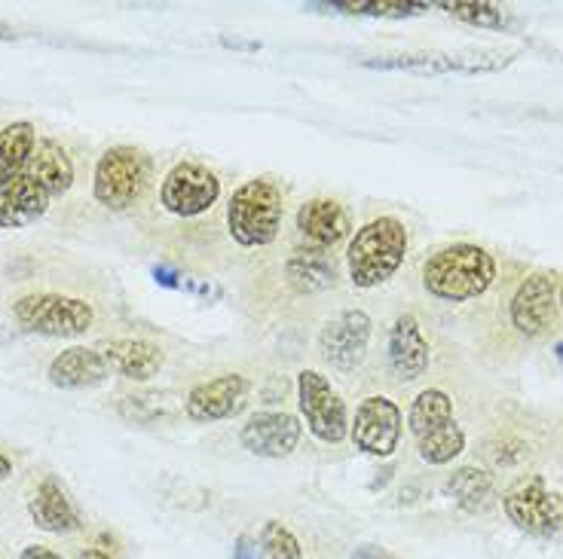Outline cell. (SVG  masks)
<instances>
[{
    "label": "cell",
    "mask_w": 563,
    "mask_h": 559,
    "mask_svg": "<svg viewBox=\"0 0 563 559\" xmlns=\"http://www.w3.org/2000/svg\"><path fill=\"white\" fill-rule=\"evenodd\" d=\"M13 318L19 322V327H25L31 334L70 339V336H80L92 327L96 312L80 297L25 294L13 303Z\"/></svg>",
    "instance_id": "8992f818"
},
{
    "label": "cell",
    "mask_w": 563,
    "mask_h": 559,
    "mask_svg": "<svg viewBox=\"0 0 563 559\" xmlns=\"http://www.w3.org/2000/svg\"><path fill=\"white\" fill-rule=\"evenodd\" d=\"M245 406H249V379L242 373H221V377L197 382L187 392L184 413L190 422L206 425V422L233 420Z\"/></svg>",
    "instance_id": "7c38bea8"
},
{
    "label": "cell",
    "mask_w": 563,
    "mask_h": 559,
    "mask_svg": "<svg viewBox=\"0 0 563 559\" xmlns=\"http://www.w3.org/2000/svg\"><path fill=\"white\" fill-rule=\"evenodd\" d=\"M154 281L156 284H163V288H181V281H178V272L172 269V266H154Z\"/></svg>",
    "instance_id": "f546056e"
},
{
    "label": "cell",
    "mask_w": 563,
    "mask_h": 559,
    "mask_svg": "<svg viewBox=\"0 0 563 559\" xmlns=\"http://www.w3.org/2000/svg\"><path fill=\"white\" fill-rule=\"evenodd\" d=\"M77 559H113V557H108V554H104V550H99V547H86V550H80V554H77Z\"/></svg>",
    "instance_id": "d6a6232c"
},
{
    "label": "cell",
    "mask_w": 563,
    "mask_h": 559,
    "mask_svg": "<svg viewBox=\"0 0 563 559\" xmlns=\"http://www.w3.org/2000/svg\"><path fill=\"white\" fill-rule=\"evenodd\" d=\"M15 41V31L7 25V22H0V43H10Z\"/></svg>",
    "instance_id": "e575fe53"
},
{
    "label": "cell",
    "mask_w": 563,
    "mask_h": 559,
    "mask_svg": "<svg viewBox=\"0 0 563 559\" xmlns=\"http://www.w3.org/2000/svg\"><path fill=\"white\" fill-rule=\"evenodd\" d=\"M365 68L377 70H413V74H484V70L506 68L503 62H487L481 56H448V53H408V56H380L365 58Z\"/></svg>",
    "instance_id": "2e32d148"
},
{
    "label": "cell",
    "mask_w": 563,
    "mask_h": 559,
    "mask_svg": "<svg viewBox=\"0 0 563 559\" xmlns=\"http://www.w3.org/2000/svg\"><path fill=\"white\" fill-rule=\"evenodd\" d=\"M13 474V461L7 459L3 452H0V480H7V477Z\"/></svg>",
    "instance_id": "836d02e7"
},
{
    "label": "cell",
    "mask_w": 563,
    "mask_h": 559,
    "mask_svg": "<svg viewBox=\"0 0 563 559\" xmlns=\"http://www.w3.org/2000/svg\"><path fill=\"white\" fill-rule=\"evenodd\" d=\"M441 10L453 19H460L465 25H475V29H503L506 25V13L496 7V3H484V0H444L438 3Z\"/></svg>",
    "instance_id": "4316f807"
},
{
    "label": "cell",
    "mask_w": 563,
    "mask_h": 559,
    "mask_svg": "<svg viewBox=\"0 0 563 559\" xmlns=\"http://www.w3.org/2000/svg\"><path fill=\"white\" fill-rule=\"evenodd\" d=\"M29 171L34 181L41 183L49 197H65L74 183V163H70L68 150L58 144L56 138H41L31 156Z\"/></svg>",
    "instance_id": "603a6c76"
},
{
    "label": "cell",
    "mask_w": 563,
    "mask_h": 559,
    "mask_svg": "<svg viewBox=\"0 0 563 559\" xmlns=\"http://www.w3.org/2000/svg\"><path fill=\"white\" fill-rule=\"evenodd\" d=\"M37 128L29 120H19L0 128V187L15 181L29 168L34 147H37Z\"/></svg>",
    "instance_id": "cb8c5ba5"
},
{
    "label": "cell",
    "mask_w": 563,
    "mask_h": 559,
    "mask_svg": "<svg viewBox=\"0 0 563 559\" xmlns=\"http://www.w3.org/2000/svg\"><path fill=\"white\" fill-rule=\"evenodd\" d=\"M221 197V181L209 166L184 159L169 168L159 187V205L175 214V217H199L218 202Z\"/></svg>",
    "instance_id": "9c48e42d"
},
{
    "label": "cell",
    "mask_w": 563,
    "mask_h": 559,
    "mask_svg": "<svg viewBox=\"0 0 563 559\" xmlns=\"http://www.w3.org/2000/svg\"><path fill=\"white\" fill-rule=\"evenodd\" d=\"M408 428L420 459L429 465H451L465 449V432L453 420V398L441 389H426L413 398Z\"/></svg>",
    "instance_id": "277c9868"
},
{
    "label": "cell",
    "mask_w": 563,
    "mask_h": 559,
    "mask_svg": "<svg viewBox=\"0 0 563 559\" xmlns=\"http://www.w3.org/2000/svg\"><path fill=\"white\" fill-rule=\"evenodd\" d=\"M49 202L53 197L31 178L29 171H22L15 181L0 187V230H22V226L41 221L49 211Z\"/></svg>",
    "instance_id": "d6986e66"
},
{
    "label": "cell",
    "mask_w": 563,
    "mask_h": 559,
    "mask_svg": "<svg viewBox=\"0 0 563 559\" xmlns=\"http://www.w3.org/2000/svg\"><path fill=\"white\" fill-rule=\"evenodd\" d=\"M561 306H563V284H561Z\"/></svg>",
    "instance_id": "d590c367"
},
{
    "label": "cell",
    "mask_w": 563,
    "mask_h": 559,
    "mask_svg": "<svg viewBox=\"0 0 563 559\" xmlns=\"http://www.w3.org/2000/svg\"><path fill=\"white\" fill-rule=\"evenodd\" d=\"M432 349L429 339L422 336L420 322L413 315H398L389 331V367L401 382H413L429 370Z\"/></svg>",
    "instance_id": "9a60e30c"
},
{
    "label": "cell",
    "mask_w": 563,
    "mask_h": 559,
    "mask_svg": "<svg viewBox=\"0 0 563 559\" xmlns=\"http://www.w3.org/2000/svg\"><path fill=\"white\" fill-rule=\"evenodd\" d=\"M401 432H405V416L393 398L371 394L355 406V420L350 422V440L355 449L377 459H389L398 449Z\"/></svg>",
    "instance_id": "30bf717a"
},
{
    "label": "cell",
    "mask_w": 563,
    "mask_h": 559,
    "mask_svg": "<svg viewBox=\"0 0 563 559\" xmlns=\"http://www.w3.org/2000/svg\"><path fill=\"white\" fill-rule=\"evenodd\" d=\"M303 425L291 413L282 410H261L245 420L240 428L242 449H249L257 459H285L300 444Z\"/></svg>",
    "instance_id": "4fadbf2b"
},
{
    "label": "cell",
    "mask_w": 563,
    "mask_h": 559,
    "mask_svg": "<svg viewBox=\"0 0 563 559\" xmlns=\"http://www.w3.org/2000/svg\"><path fill=\"white\" fill-rule=\"evenodd\" d=\"M257 541L267 559H303V547L297 541V535L288 526H282L279 519H267Z\"/></svg>",
    "instance_id": "83f0119b"
},
{
    "label": "cell",
    "mask_w": 563,
    "mask_h": 559,
    "mask_svg": "<svg viewBox=\"0 0 563 559\" xmlns=\"http://www.w3.org/2000/svg\"><path fill=\"white\" fill-rule=\"evenodd\" d=\"M448 492L453 495V502L460 504L463 511L475 514L481 511L493 492V474L484 471L478 465H463L456 468L451 477H448Z\"/></svg>",
    "instance_id": "d4e9b609"
},
{
    "label": "cell",
    "mask_w": 563,
    "mask_h": 559,
    "mask_svg": "<svg viewBox=\"0 0 563 559\" xmlns=\"http://www.w3.org/2000/svg\"><path fill=\"white\" fill-rule=\"evenodd\" d=\"M297 406L312 437L322 444H343L350 437V410L319 370L297 373Z\"/></svg>",
    "instance_id": "52a82bcc"
},
{
    "label": "cell",
    "mask_w": 563,
    "mask_h": 559,
    "mask_svg": "<svg viewBox=\"0 0 563 559\" xmlns=\"http://www.w3.org/2000/svg\"><path fill=\"white\" fill-rule=\"evenodd\" d=\"M408 254V230L398 217H374L355 230L346 248V266L355 288H380L405 264Z\"/></svg>",
    "instance_id": "7a4b0ae2"
},
{
    "label": "cell",
    "mask_w": 563,
    "mask_h": 559,
    "mask_svg": "<svg viewBox=\"0 0 563 559\" xmlns=\"http://www.w3.org/2000/svg\"><path fill=\"white\" fill-rule=\"evenodd\" d=\"M151 181H154V159L141 147L117 144L101 154L92 175V193L104 209L126 211L144 199Z\"/></svg>",
    "instance_id": "5b68a950"
},
{
    "label": "cell",
    "mask_w": 563,
    "mask_h": 559,
    "mask_svg": "<svg viewBox=\"0 0 563 559\" xmlns=\"http://www.w3.org/2000/svg\"><path fill=\"white\" fill-rule=\"evenodd\" d=\"M508 519L527 535L551 538L563 529V502L561 495L545 487L542 477L518 480L503 499Z\"/></svg>",
    "instance_id": "ba28073f"
},
{
    "label": "cell",
    "mask_w": 563,
    "mask_h": 559,
    "mask_svg": "<svg viewBox=\"0 0 563 559\" xmlns=\"http://www.w3.org/2000/svg\"><path fill=\"white\" fill-rule=\"evenodd\" d=\"M264 550H261V541H254L249 535H240L236 545H233V559H261Z\"/></svg>",
    "instance_id": "f1b7e54d"
},
{
    "label": "cell",
    "mask_w": 563,
    "mask_h": 559,
    "mask_svg": "<svg viewBox=\"0 0 563 559\" xmlns=\"http://www.w3.org/2000/svg\"><path fill=\"white\" fill-rule=\"evenodd\" d=\"M285 281L295 294H322L338 284V264L324 248H297L285 260Z\"/></svg>",
    "instance_id": "44dd1931"
},
{
    "label": "cell",
    "mask_w": 563,
    "mask_h": 559,
    "mask_svg": "<svg viewBox=\"0 0 563 559\" xmlns=\"http://www.w3.org/2000/svg\"><path fill=\"white\" fill-rule=\"evenodd\" d=\"M101 355H104V361H108L113 373H120L123 379H132V382L154 379L163 370V364H166L163 349L156 343H151V339H113Z\"/></svg>",
    "instance_id": "7402d4cb"
},
{
    "label": "cell",
    "mask_w": 563,
    "mask_h": 559,
    "mask_svg": "<svg viewBox=\"0 0 563 559\" xmlns=\"http://www.w3.org/2000/svg\"><path fill=\"white\" fill-rule=\"evenodd\" d=\"M46 377H49V382H53L56 389L77 392V389H96V385H104L108 377H111V367H108L101 351L86 349V346H70V349L58 351L56 358L49 361Z\"/></svg>",
    "instance_id": "ac0fdd59"
},
{
    "label": "cell",
    "mask_w": 563,
    "mask_h": 559,
    "mask_svg": "<svg viewBox=\"0 0 563 559\" xmlns=\"http://www.w3.org/2000/svg\"><path fill=\"white\" fill-rule=\"evenodd\" d=\"M29 514L34 519V526L49 535H68V532H77L84 523H80V514L77 507L70 504L68 492L58 483L56 477H46L37 492L29 499Z\"/></svg>",
    "instance_id": "ffe728a7"
},
{
    "label": "cell",
    "mask_w": 563,
    "mask_h": 559,
    "mask_svg": "<svg viewBox=\"0 0 563 559\" xmlns=\"http://www.w3.org/2000/svg\"><path fill=\"white\" fill-rule=\"evenodd\" d=\"M374 334V322L365 309H346L324 324L319 334V355L331 364L334 370L350 373L365 361L367 343Z\"/></svg>",
    "instance_id": "8fae6325"
},
{
    "label": "cell",
    "mask_w": 563,
    "mask_h": 559,
    "mask_svg": "<svg viewBox=\"0 0 563 559\" xmlns=\"http://www.w3.org/2000/svg\"><path fill=\"white\" fill-rule=\"evenodd\" d=\"M285 214L282 187L269 178H252L227 202V230L242 248H267L276 242Z\"/></svg>",
    "instance_id": "3957f363"
},
{
    "label": "cell",
    "mask_w": 563,
    "mask_h": 559,
    "mask_svg": "<svg viewBox=\"0 0 563 559\" xmlns=\"http://www.w3.org/2000/svg\"><path fill=\"white\" fill-rule=\"evenodd\" d=\"M328 10L352 15H380V19H410L429 10V3H410V0H338V3H324Z\"/></svg>",
    "instance_id": "484cf974"
},
{
    "label": "cell",
    "mask_w": 563,
    "mask_h": 559,
    "mask_svg": "<svg viewBox=\"0 0 563 559\" xmlns=\"http://www.w3.org/2000/svg\"><path fill=\"white\" fill-rule=\"evenodd\" d=\"M496 281V260L481 245H448L429 254L422 264V288L444 303H468L490 291Z\"/></svg>",
    "instance_id": "6da1fadb"
},
{
    "label": "cell",
    "mask_w": 563,
    "mask_h": 559,
    "mask_svg": "<svg viewBox=\"0 0 563 559\" xmlns=\"http://www.w3.org/2000/svg\"><path fill=\"white\" fill-rule=\"evenodd\" d=\"M558 315V294L554 281L542 272H533L518 284L511 297V324L523 336H542Z\"/></svg>",
    "instance_id": "5bb4252c"
},
{
    "label": "cell",
    "mask_w": 563,
    "mask_h": 559,
    "mask_svg": "<svg viewBox=\"0 0 563 559\" xmlns=\"http://www.w3.org/2000/svg\"><path fill=\"white\" fill-rule=\"evenodd\" d=\"M350 559H395V557L389 554V550H383V547L377 545H362L352 550Z\"/></svg>",
    "instance_id": "4dcf8cb0"
},
{
    "label": "cell",
    "mask_w": 563,
    "mask_h": 559,
    "mask_svg": "<svg viewBox=\"0 0 563 559\" xmlns=\"http://www.w3.org/2000/svg\"><path fill=\"white\" fill-rule=\"evenodd\" d=\"M19 559H65V557H58L56 550H49V547H41V545H31L22 550V557Z\"/></svg>",
    "instance_id": "1f68e13d"
},
{
    "label": "cell",
    "mask_w": 563,
    "mask_h": 559,
    "mask_svg": "<svg viewBox=\"0 0 563 559\" xmlns=\"http://www.w3.org/2000/svg\"><path fill=\"white\" fill-rule=\"evenodd\" d=\"M297 230L312 248H334L352 233V221L338 199H310L297 211Z\"/></svg>",
    "instance_id": "e0dca14e"
}]
</instances>
